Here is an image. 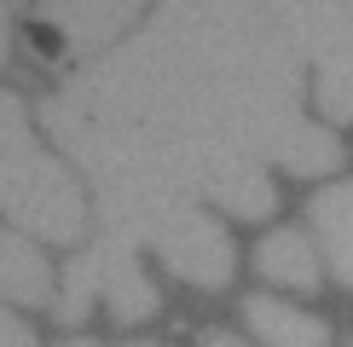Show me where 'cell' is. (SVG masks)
<instances>
[{"mask_svg": "<svg viewBox=\"0 0 353 347\" xmlns=\"http://www.w3.org/2000/svg\"><path fill=\"white\" fill-rule=\"evenodd\" d=\"M41 122H47V134L70 151V162H81V174L93 185H110V180L168 185V191H180V197L220 202V209H232L238 220H267L278 209L272 174L261 162L220 156V151H185V145L145 139V134H122V127H105V122H93V116L70 110L58 93L41 105Z\"/></svg>", "mask_w": 353, "mask_h": 347, "instance_id": "2", "label": "cell"}, {"mask_svg": "<svg viewBox=\"0 0 353 347\" xmlns=\"http://www.w3.org/2000/svg\"><path fill=\"white\" fill-rule=\"evenodd\" d=\"M0 214L41 243H76L87 231L81 185L35 139L18 93H0Z\"/></svg>", "mask_w": 353, "mask_h": 347, "instance_id": "4", "label": "cell"}, {"mask_svg": "<svg viewBox=\"0 0 353 347\" xmlns=\"http://www.w3.org/2000/svg\"><path fill=\"white\" fill-rule=\"evenodd\" d=\"M64 347H99V341H64Z\"/></svg>", "mask_w": 353, "mask_h": 347, "instance_id": "16", "label": "cell"}, {"mask_svg": "<svg viewBox=\"0 0 353 347\" xmlns=\"http://www.w3.org/2000/svg\"><path fill=\"white\" fill-rule=\"evenodd\" d=\"M6 18H12V12L0 6V64H6V47H12V23H6Z\"/></svg>", "mask_w": 353, "mask_h": 347, "instance_id": "15", "label": "cell"}, {"mask_svg": "<svg viewBox=\"0 0 353 347\" xmlns=\"http://www.w3.org/2000/svg\"><path fill=\"white\" fill-rule=\"evenodd\" d=\"M249 330H255L261 347H325L330 341V324L319 313H301L290 301H272V295H249Z\"/></svg>", "mask_w": 353, "mask_h": 347, "instance_id": "9", "label": "cell"}, {"mask_svg": "<svg viewBox=\"0 0 353 347\" xmlns=\"http://www.w3.org/2000/svg\"><path fill=\"white\" fill-rule=\"evenodd\" d=\"M290 41L319 70V110L353 122V0H319V6H278Z\"/></svg>", "mask_w": 353, "mask_h": 347, "instance_id": "5", "label": "cell"}, {"mask_svg": "<svg viewBox=\"0 0 353 347\" xmlns=\"http://www.w3.org/2000/svg\"><path fill=\"white\" fill-rule=\"evenodd\" d=\"M301 47L278 6H163L139 35L64 81V105L105 127L220 151L290 174H330L342 145L301 110Z\"/></svg>", "mask_w": 353, "mask_h": 347, "instance_id": "1", "label": "cell"}, {"mask_svg": "<svg viewBox=\"0 0 353 347\" xmlns=\"http://www.w3.org/2000/svg\"><path fill=\"white\" fill-rule=\"evenodd\" d=\"M0 347H35V330H29L23 318L12 313L6 301H0Z\"/></svg>", "mask_w": 353, "mask_h": 347, "instance_id": "13", "label": "cell"}, {"mask_svg": "<svg viewBox=\"0 0 353 347\" xmlns=\"http://www.w3.org/2000/svg\"><path fill=\"white\" fill-rule=\"evenodd\" d=\"M313 226L336 284H353V180H336L313 197Z\"/></svg>", "mask_w": 353, "mask_h": 347, "instance_id": "10", "label": "cell"}, {"mask_svg": "<svg viewBox=\"0 0 353 347\" xmlns=\"http://www.w3.org/2000/svg\"><path fill=\"white\" fill-rule=\"evenodd\" d=\"M139 6H128V0H110V6H41V29L58 41V52L70 58H87L99 52L105 58V47L116 35H122V23H134Z\"/></svg>", "mask_w": 353, "mask_h": 347, "instance_id": "7", "label": "cell"}, {"mask_svg": "<svg viewBox=\"0 0 353 347\" xmlns=\"http://www.w3.org/2000/svg\"><path fill=\"white\" fill-rule=\"evenodd\" d=\"M0 295L18 307H52V266L18 226H0Z\"/></svg>", "mask_w": 353, "mask_h": 347, "instance_id": "8", "label": "cell"}, {"mask_svg": "<svg viewBox=\"0 0 353 347\" xmlns=\"http://www.w3.org/2000/svg\"><path fill=\"white\" fill-rule=\"evenodd\" d=\"M203 347H243L232 330H203Z\"/></svg>", "mask_w": 353, "mask_h": 347, "instance_id": "14", "label": "cell"}, {"mask_svg": "<svg viewBox=\"0 0 353 347\" xmlns=\"http://www.w3.org/2000/svg\"><path fill=\"white\" fill-rule=\"evenodd\" d=\"M255 272L272 278V284H290V289H319V255H313V243H307L296 226H278V231L261 238Z\"/></svg>", "mask_w": 353, "mask_h": 347, "instance_id": "11", "label": "cell"}, {"mask_svg": "<svg viewBox=\"0 0 353 347\" xmlns=\"http://www.w3.org/2000/svg\"><path fill=\"white\" fill-rule=\"evenodd\" d=\"M87 266H93V284H99V301H105V313L116 318V324H145V318H157V307H163V295H157V284L145 278L139 255L128 238H93L87 243Z\"/></svg>", "mask_w": 353, "mask_h": 347, "instance_id": "6", "label": "cell"}, {"mask_svg": "<svg viewBox=\"0 0 353 347\" xmlns=\"http://www.w3.org/2000/svg\"><path fill=\"white\" fill-rule=\"evenodd\" d=\"M99 301V284H93V266H87V255H76L64 266V284H58V301H52V318L58 324H81L87 313H93Z\"/></svg>", "mask_w": 353, "mask_h": 347, "instance_id": "12", "label": "cell"}, {"mask_svg": "<svg viewBox=\"0 0 353 347\" xmlns=\"http://www.w3.org/2000/svg\"><path fill=\"white\" fill-rule=\"evenodd\" d=\"M128 347H157V341H128Z\"/></svg>", "mask_w": 353, "mask_h": 347, "instance_id": "17", "label": "cell"}, {"mask_svg": "<svg viewBox=\"0 0 353 347\" xmlns=\"http://www.w3.org/2000/svg\"><path fill=\"white\" fill-rule=\"evenodd\" d=\"M93 197H99V220H105L110 238H128L134 249L151 243L180 284H191V289L232 284V266H238L232 238L214 214L197 209V197H180L168 185H145V180L93 185Z\"/></svg>", "mask_w": 353, "mask_h": 347, "instance_id": "3", "label": "cell"}]
</instances>
